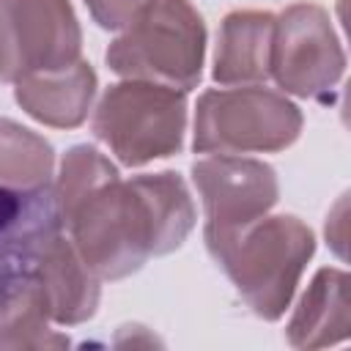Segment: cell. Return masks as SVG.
<instances>
[{
    "label": "cell",
    "mask_w": 351,
    "mask_h": 351,
    "mask_svg": "<svg viewBox=\"0 0 351 351\" xmlns=\"http://www.w3.org/2000/svg\"><path fill=\"white\" fill-rule=\"evenodd\" d=\"M16 104L44 126L74 129L88 118L96 96V71L85 60L36 71L14 82Z\"/></svg>",
    "instance_id": "obj_11"
},
{
    "label": "cell",
    "mask_w": 351,
    "mask_h": 351,
    "mask_svg": "<svg viewBox=\"0 0 351 351\" xmlns=\"http://www.w3.org/2000/svg\"><path fill=\"white\" fill-rule=\"evenodd\" d=\"M60 230L63 225H52L36 239L30 250V269L41 285L49 318L55 324L74 326L96 313L99 277Z\"/></svg>",
    "instance_id": "obj_9"
},
{
    "label": "cell",
    "mask_w": 351,
    "mask_h": 351,
    "mask_svg": "<svg viewBox=\"0 0 351 351\" xmlns=\"http://www.w3.org/2000/svg\"><path fill=\"white\" fill-rule=\"evenodd\" d=\"M71 244L99 280H123L151 255L178 250L195 228V206L178 173L112 176L63 219Z\"/></svg>",
    "instance_id": "obj_1"
},
{
    "label": "cell",
    "mask_w": 351,
    "mask_h": 351,
    "mask_svg": "<svg viewBox=\"0 0 351 351\" xmlns=\"http://www.w3.org/2000/svg\"><path fill=\"white\" fill-rule=\"evenodd\" d=\"M184 129L186 96L140 80L110 85L93 112V134L129 167L178 154Z\"/></svg>",
    "instance_id": "obj_4"
},
{
    "label": "cell",
    "mask_w": 351,
    "mask_h": 351,
    "mask_svg": "<svg viewBox=\"0 0 351 351\" xmlns=\"http://www.w3.org/2000/svg\"><path fill=\"white\" fill-rule=\"evenodd\" d=\"M36 244V241H33ZM0 263V348H66L69 337L49 329V310L30 269V250Z\"/></svg>",
    "instance_id": "obj_10"
},
{
    "label": "cell",
    "mask_w": 351,
    "mask_h": 351,
    "mask_svg": "<svg viewBox=\"0 0 351 351\" xmlns=\"http://www.w3.org/2000/svg\"><path fill=\"white\" fill-rule=\"evenodd\" d=\"M112 176H118L115 165L101 151H96L93 145H74V148H69L63 162H60L58 181L52 186L58 217L63 219L90 189H96L101 181H107Z\"/></svg>",
    "instance_id": "obj_16"
},
{
    "label": "cell",
    "mask_w": 351,
    "mask_h": 351,
    "mask_svg": "<svg viewBox=\"0 0 351 351\" xmlns=\"http://www.w3.org/2000/svg\"><path fill=\"white\" fill-rule=\"evenodd\" d=\"M58 222L60 217L55 208L52 186L36 195H19L0 186V261L27 250L47 228Z\"/></svg>",
    "instance_id": "obj_15"
},
{
    "label": "cell",
    "mask_w": 351,
    "mask_h": 351,
    "mask_svg": "<svg viewBox=\"0 0 351 351\" xmlns=\"http://www.w3.org/2000/svg\"><path fill=\"white\" fill-rule=\"evenodd\" d=\"M192 181L203 197L206 244L266 217L277 203V176L266 162L217 154L192 165Z\"/></svg>",
    "instance_id": "obj_8"
},
{
    "label": "cell",
    "mask_w": 351,
    "mask_h": 351,
    "mask_svg": "<svg viewBox=\"0 0 351 351\" xmlns=\"http://www.w3.org/2000/svg\"><path fill=\"white\" fill-rule=\"evenodd\" d=\"M206 58V25L189 0H151L110 44L104 60L126 80L192 90Z\"/></svg>",
    "instance_id": "obj_3"
},
{
    "label": "cell",
    "mask_w": 351,
    "mask_h": 351,
    "mask_svg": "<svg viewBox=\"0 0 351 351\" xmlns=\"http://www.w3.org/2000/svg\"><path fill=\"white\" fill-rule=\"evenodd\" d=\"M241 299L263 321H277L315 252L313 230L296 217H261L206 244Z\"/></svg>",
    "instance_id": "obj_2"
},
{
    "label": "cell",
    "mask_w": 351,
    "mask_h": 351,
    "mask_svg": "<svg viewBox=\"0 0 351 351\" xmlns=\"http://www.w3.org/2000/svg\"><path fill=\"white\" fill-rule=\"evenodd\" d=\"M52 165V145L41 134L11 118H0V186L19 195H36L49 186Z\"/></svg>",
    "instance_id": "obj_14"
},
{
    "label": "cell",
    "mask_w": 351,
    "mask_h": 351,
    "mask_svg": "<svg viewBox=\"0 0 351 351\" xmlns=\"http://www.w3.org/2000/svg\"><path fill=\"white\" fill-rule=\"evenodd\" d=\"M302 112L282 93L247 85L206 90L195 110V154H274L296 143Z\"/></svg>",
    "instance_id": "obj_5"
},
{
    "label": "cell",
    "mask_w": 351,
    "mask_h": 351,
    "mask_svg": "<svg viewBox=\"0 0 351 351\" xmlns=\"http://www.w3.org/2000/svg\"><path fill=\"white\" fill-rule=\"evenodd\" d=\"M348 329H351L348 274L340 269H321L296 304V313L288 324V343L293 348L313 351L346 340Z\"/></svg>",
    "instance_id": "obj_13"
},
{
    "label": "cell",
    "mask_w": 351,
    "mask_h": 351,
    "mask_svg": "<svg viewBox=\"0 0 351 351\" xmlns=\"http://www.w3.org/2000/svg\"><path fill=\"white\" fill-rule=\"evenodd\" d=\"M82 30L69 0H0V82L80 60Z\"/></svg>",
    "instance_id": "obj_6"
},
{
    "label": "cell",
    "mask_w": 351,
    "mask_h": 351,
    "mask_svg": "<svg viewBox=\"0 0 351 351\" xmlns=\"http://www.w3.org/2000/svg\"><path fill=\"white\" fill-rule=\"evenodd\" d=\"M274 16L269 11H233L222 19L214 71L219 85H255L271 77Z\"/></svg>",
    "instance_id": "obj_12"
},
{
    "label": "cell",
    "mask_w": 351,
    "mask_h": 351,
    "mask_svg": "<svg viewBox=\"0 0 351 351\" xmlns=\"http://www.w3.org/2000/svg\"><path fill=\"white\" fill-rule=\"evenodd\" d=\"M346 55L329 14L315 3H296L274 19L271 77L293 96L321 99L340 82Z\"/></svg>",
    "instance_id": "obj_7"
},
{
    "label": "cell",
    "mask_w": 351,
    "mask_h": 351,
    "mask_svg": "<svg viewBox=\"0 0 351 351\" xmlns=\"http://www.w3.org/2000/svg\"><path fill=\"white\" fill-rule=\"evenodd\" d=\"M151 0H85L93 22L104 30H121L126 27Z\"/></svg>",
    "instance_id": "obj_17"
}]
</instances>
